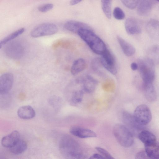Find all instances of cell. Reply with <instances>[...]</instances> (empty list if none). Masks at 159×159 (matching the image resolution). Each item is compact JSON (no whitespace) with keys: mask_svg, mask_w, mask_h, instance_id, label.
I'll list each match as a JSON object with an SVG mask.
<instances>
[{"mask_svg":"<svg viewBox=\"0 0 159 159\" xmlns=\"http://www.w3.org/2000/svg\"><path fill=\"white\" fill-rule=\"evenodd\" d=\"M59 148L65 159H87L79 143L69 135H65L62 137L59 142Z\"/></svg>","mask_w":159,"mask_h":159,"instance_id":"obj_1","label":"cell"},{"mask_svg":"<svg viewBox=\"0 0 159 159\" xmlns=\"http://www.w3.org/2000/svg\"><path fill=\"white\" fill-rule=\"evenodd\" d=\"M77 34L94 53L101 55L107 49L103 41L91 29H81Z\"/></svg>","mask_w":159,"mask_h":159,"instance_id":"obj_2","label":"cell"},{"mask_svg":"<svg viewBox=\"0 0 159 159\" xmlns=\"http://www.w3.org/2000/svg\"><path fill=\"white\" fill-rule=\"evenodd\" d=\"M113 133L116 140L121 146L128 148L133 144L134 135L125 125L116 124L113 128Z\"/></svg>","mask_w":159,"mask_h":159,"instance_id":"obj_3","label":"cell"},{"mask_svg":"<svg viewBox=\"0 0 159 159\" xmlns=\"http://www.w3.org/2000/svg\"><path fill=\"white\" fill-rule=\"evenodd\" d=\"M139 73L144 83H152L155 78L154 63L148 57L139 60Z\"/></svg>","mask_w":159,"mask_h":159,"instance_id":"obj_4","label":"cell"},{"mask_svg":"<svg viewBox=\"0 0 159 159\" xmlns=\"http://www.w3.org/2000/svg\"><path fill=\"white\" fill-rule=\"evenodd\" d=\"M133 116L138 124L143 126L149 123L152 118L149 108L144 104L140 105L136 108Z\"/></svg>","mask_w":159,"mask_h":159,"instance_id":"obj_5","label":"cell"},{"mask_svg":"<svg viewBox=\"0 0 159 159\" xmlns=\"http://www.w3.org/2000/svg\"><path fill=\"white\" fill-rule=\"evenodd\" d=\"M58 30V28L55 24L43 23L34 28L31 32L30 35L34 38L48 36L55 34Z\"/></svg>","mask_w":159,"mask_h":159,"instance_id":"obj_6","label":"cell"},{"mask_svg":"<svg viewBox=\"0 0 159 159\" xmlns=\"http://www.w3.org/2000/svg\"><path fill=\"white\" fill-rule=\"evenodd\" d=\"M122 118L125 125L134 136H138L139 133L143 130L144 126L138 124L134 119L133 115L128 112L124 111L122 113Z\"/></svg>","mask_w":159,"mask_h":159,"instance_id":"obj_7","label":"cell"},{"mask_svg":"<svg viewBox=\"0 0 159 159\" xmlns=\"http://www.w3.org/2000/svg\"><path fill=\"white\" fill-rule=\"evenodd\" d=\"M102 66L107 70L113 75L117 73V69L114 57L107 49L101 55L100 58Z\"/></svg>","mask_w":159,"mask_h":159,"instance_id":"obj_8","label":"cell"},{"mask_svg":"<svg viewBox=\"0 0 159 159\" xmlns=\"http://www.w3.org/2000/svg\"><path fill=\"white\" fill-rule=\"evenodd\" d=\"M14 81L13 75L10 73L2 74L0 77V94H5L12 88Z\"/></svg>","mask_w":159,"mask_h":159,"instance_id":"obj_9","label":"cell"},{"mask_svg":"<svg viewBox=\"0 0 159 159\" xmlns=\"http://www.w3.org/2000/svg\"><path fill=\"white\" fill-rule=\"evenodd\" d=\"M125 27L127 33L130 35L139 34L141 32V27L139 21L134 17L126 19Z\"/></svg>","mask_w":159,"mask_h":159,"instance_id":"obj_10","label":"cell"},{"mask_svg":"<svg viewBox=\"0 0 159 159\" xmlns=\"http://www.w3.org/2000/svg\"><path fill=\"white\" fill-rule=\"evenodd\" d=\"M70 131L73 135L81 139L94 138L97 136V134L93 131L79 126L72 127Z\"/></svg>","mask_w":159,"mask_h":159,"instance_id":"obj_11","label":"cell"},{"mask_svg":"<svg viewBox=\"0 0 159 159\" xmlns=\"http://www.w3.org/2000/svg\"><path fill=\"white\" fill-rule=\"evenodd\" d=\"M20 139L19 133L16 130H14L2 138L1 143L4 147L10 148Z\"/></svg>","mask_w":159,"mask_h":159,"instance_id":"obj_12","label":"cell"},{"mask_svg":"<svg viewBox=\"0 0 159 159\" xmlns=\"http://www.w3.org/2000/svg\"><path fill=\"white\" fill-rule=\"evenodd\" d=\"M64 28L71 32L77 34L81 29H91L90 27L86 24L75 20H69L64 24Z\"/></svg>","mask_w":159,"mask_h":159,"instance_id":"obj_13","label":"cell"},{"mask_svg":"<svg viewBox=\"0 0 159 159\" xmlns=\"http://www.w3.org/2000/svg\"><path fill=\"white\" fill-rule=\"evenodd\" d=\"M82 89L86 93H91L94 91L98 84V81L90 75H87L81 81Z\"/></svg>","mask_w":159,"mask_h":159,"instance_id":"obj_14","label":"cell"},{"mask_svg":"<svg viewBox=\"0 0 159 159\" xmlns=\"http://www.w3.org/2000/svg\"><path fill=\"white\" fill-rule=\"evenodd\" d=\"M143 88L145 97L148 101L152 102L156 100L157 93L152 83L143 82Z\"/></svg>","mask_w":159,"mask_h":159,"instance_id":"obj_15","label":"cell"},{"mask_svg":"<svg viewBox=\"0 0 159 159\" xmlns=\"http://www.w3.org/2000/svg\"><path fill=\"white\" fill-rule=\"evenodd\" d=\"M18 116L23 119H30L34 117L35 112L33 108L29 105H25L20 107L17 112Z\"/></svg>","mask_w":159,"mask_h":159,"instance_id":"obj_16","label":"cell"},{"mask_svg":"<svg viewBox=\"0 0 159 159\" xmlns=\"http://www.w3.org/2000/svg\"><path fill=\"white\" fill-rule=\"evenodd\" d=\"M145 151L152 159H159V143L157 141L144 145Z\"/></svg>","mask_w":159,"mask_h":159,"instance_id":"obj_17","label":"cell"},{"mask_svg":"<svg viewBox=\"0 0 159 159\" xmlns=\"http://www.w3.org/2000/svg\"><path fill=\"white\" fill-rule=\"evenodd\" d=\"M117 40L123 53L126 56L130 57L135 53V49L130 43L119 36L117 37Z\"/></svg>","mask_w":159,"mask_h":159,"instance_id":"obj_18","label":"cell"},{"mask_svg":"<svg viewBox=\"0 0 159 159\" xmlns=\"http://www.w3.org/2000/svg\"><path fill=\"white\" fill-rule=\"evenodd\" d=\"M7 50V52L10 57L15 58L20 57L23 54V49L20 44L13 43L10 44Z\"/></svg>","mask_w":159,"mask_h":159,"instance_id":"obj_19","label":"cell"},{"mask_svg":"<svg viewBox=\"0 0 159 159\" xmlns=\"http://www.w3.org/2000/svg\"><path fill=\"white\" fill-rule=\"evenodd\" d=\"M139 139L144 144H148L156 141L155 136L150 132L143 130L138 135Z\"/></svg>","mask_w":159,"mask_h":159,"instance_id":"obj_20","label":"cell"},{"mask_svg":"<svg viewBox=\"0 0 159 159\" xmlns=\"http://www.w3.org/2000/svg\"><path fill=\"white\" fill-rule=\"evenodd\" d=\"M138 5L137 13L139 15L141 16H144L148 14L152 6V2L147 0L141 1Z\"/></svg>","mask_w":159,"mask_h":159,"instance_id":"obj_21","label":"cell"},{"mask_svg":"<svg viewBox=\"0 0 159 159\" xmlns=\"http://www.w3.org/2000/svg\"><path fill=\"white\" fill-rule=\"evenodd\" d=\"M85 60L82 58H79L74 61L71 68V72L75 75L84 70L86 67Z\"/></svg>","mask_w":159,"mask_h":159,"instance_id":"obj_22","label":"cell"},{"mask_svg":"<svg viewBox=\"0 0 159 159\" xmlns=\"http://www.w3.org/2000/svg\"><path fill=\"white\" fill-rule=\"evenodd\" d=\"M27 144L24 140L20 139L14 146L9 148L11 152L18 155L24 152L26 149Z\"/></svg>","mask_w":159,"mask_h":159,"instance_id":"obj_23","label":"cell"},{"mask_svg":"<svg viewBox=\"0 0 159 159\" xmlns=\"http://www.w3.org/2000/svg\"><path fill=\"white\" fill-rule=\"evenodd\" d=\"M148 52V57L151 59L154 63H159V46L154 45L151 46Z\"/></svg>","mask_w":159,"mask_h":159,"instance_id":"obj_24","label":"cell"},{"mask_svg":"<svg viewBox=\"0 0 159 159\" xmlns=\"http://www.w3.org/2000/svg\"><path fill=\"white\" fill-rule=\"evenodd\" d=\"M24 28H21L7 35L0 41V48L11 40L14 39L23 33Z\"/></svg>","mask_w":159,"mask_h":159,"instance_id":"obj_25","label":"cell"},{"mask_svg":"<svg viewBox=\"0 0 159 159\" xmlns=\"http://www.w3.org/2000/svg\"><path fill=\"white\" fill-rule=\"evenodd\" d=\"M84 92L81 89L74 91L72 93L70 98V102L72 104L80 103L82 100Z\"/></svg>","mask_w":159,"mask_h":159,"instance_id":"obj_26","label":"cell"},{"mask_svg":"<svg viewBox=\"0 0 159 159\" xmlns=\"http://www.w3.org/2000/svg\"><path fill=\"white\" fill-rule=\"evenodd\" d=\"M101 4L104 14L108 19H110L111 16L112 1L108 0H102Z\"/></svg>","mask_w":159,"mask_h":159,"instance_id":"obj_27","label":"cell"},{"mask_svg":"<svg viewBox=\"0 0 159 159\" xmlns=\"http://www.w3.org/2000/svg\"><path fill=\"white\" fill-rule=\"evenodd\" d=\"M114 17L117 20H122L125 17V15L123 10L120 7H115L113 11Z\"/></svg>","mask_w":159,"mask_h":159,"instance_id":"obj_28","label":"cell"},{"mask_svg":"<svg viewBox=\"0 0 159 159\" xmlns=\"http://www.w3.org/2000/svg\"><path fill=\"white\" fill-rule=\"evenodd\" d=\"M121 1L125 6L130 9L135 8L139 2V1L137 0H122Z\"/></svg>","mask_w":159,"mask_h":159,"instance_id":"obj_29","label":"cell"},{"mask_svg":"<svg viewBox=\"0 0 159 159\" xmlns=\"http://www.w3.org/2000/svg\"><path fill=\"white\" fill-rule=\"evenodd\" d=\"M95 148L105 159H115L105 149L100 147H96Z\"/></svg>","mask_w":159,"mask_h":159,"instance_id":"obj_30","label":"cell"},{"mask_svg":"<svg viewBox=\"0 0 159 159\" xmlns=\"http://www.w3.org/2000/svg\"><path fill=\"white\" fill-rule=\"evenodd\" d=\"M53 7V5L52 3H48L39 6L38 9L41 12H46L51 10Z\"/></svg>","mask_w":159,"mask_h":159,"instance_id":"obj_31","label":"cell"},{"mask_svg":"<svg viewBox=\"0 0 159 159\" xmlns=\"http://www.w3.org/2000/svg\"><path fill=\"white\" fill-rule=\"evenodd\" d=\"M135 159H152L144 151L138 152L135 156Z\"/></svg>","mask_w":159,"mask_h":159,"instance_id":"obj_32","label":"cell"},{"mask_svg":"<svg viewBox=\"0 0 159 159\" xmlns=\"http://www.w3.org/2000/svg\"><path fill=\"white\" fill-rule=\"evenodd\" d=\"M100 65H102V64L100 59L99 58H95L91 62L92 67L94 70L98 69Z\"/></svg>","mask_w":159,"mask_h":159,"instance_id":"obj_33","label":"cell"},{"mask_svg":"<svg viewBox=\"0 0 159 159\" xmlns=\"http://www.w3.org/2000/svg\"><path fill=\"white\" fill-rule=\"evenodd\" d=\"M89 159H105L101 155L98 153H95L91 156Z\"/></svg>","mask_w":159,"mask_h":159,"instance_id":"obj_34","label":"cell"},{"mask_svg":"<svg viewBox=\"0 0 159 159\" xmlns=\"http://www.w3.org/2000/svg\"><path fill=\"white\" fill-rule=\"evenodd\" d=\"M130 67L131 69L133 70H136L138 69V64L135 62H132L131 64Z\"/></svg>","mask_w":159,"mask_h":159,"instance_id":"obj_35","label":"cell"},{"mask_svg":"<svg viewBox=\"0 0 159 159\" xmlns=\"http://www.w3.org/2000/svg\"><path fill=\"white\" fill-rule=\"evenodd\" d=\"M82 1L80 0H73L70 1V3L71 5H75L80 3Z\"/></svg>","mask_w":159,"mask_h":159,"instance_id":"obj_36","label":"cell"},{"mask_svg":"<svg viewBox=\"0 0 159 159\" xmlns=\"http://www.w3.org/2000/svg\"><path fill=\"white\" fill-rule=\"evenodd\" d=\"M157 1L159 2V0H158V1Z\"/></svg>","mask_w":159,"mask_h":159,"instance_id":"obj_37","label":"cell"}]
</instances>
